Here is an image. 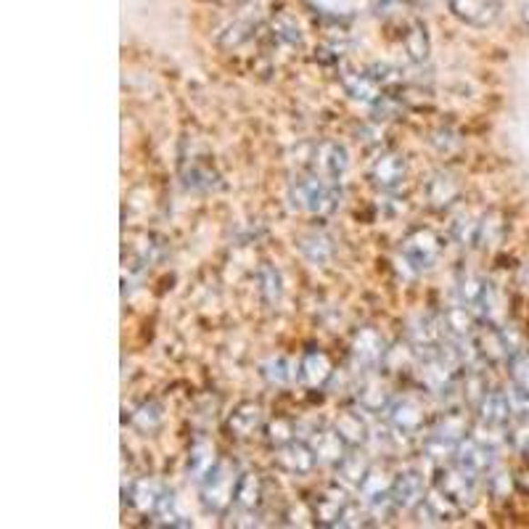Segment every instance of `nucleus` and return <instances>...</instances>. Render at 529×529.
<instances>
[{
  "mask_svg": "<svg viewBox=\"0 0 529 529\" xmlns=\"http://www.w3.org/2000/svg\"><path fill=\"white\" fill-rule=\"evenodd\" d=\"M339 198H341L339 183L326 180V178H318L315 172L297 175L289 183V204H291V209L305 212V215L326 218V215H331L339 207Z\"/></svg>",
  "mask_w": 529,
  "mask_h": 529,
  "instance_id": "f257e3e1",
  "label": "nucleus"
},
{
  "mask_svg": "<svg viewBox=\"0 0 529 529\" xmlns=\"http://www.w3.org/2000/svg\"><path fill=\"white\" fill-rule=\"evenodd\" d=\"M236 482H239L236 469L228 461H220L212 472L207 473L204 482H198V493H201L204 508L212 511V514H225L233 505Z\"/></svg>",
  "mask_w": 529,
  "mask_h": 529,
  "instance_id": "f03ea898",
  "label": "nucleus"
},
{
  "mask_svg": "<svg viewBox=\"0 0 529 529\" xmlns=\"http://www.w3.org/2000/svg\"><path fill=\"white\" fill-rule=\"evenodd\" d=\"M443 257V241L434 230L416 228L402 241V259L413 265V270H432Z\"/></svg>",
  "mask_w": 529,
  "mask_h": 529,
  "instance_id": "7ed1b4c3",
  "label": "nucleus"
},
{
  "mask_svg": "<svg viewBox=\"0 0 529 529\" xmlns=\"http://www.w3.org/2000/svg\"><path fill=\"white\" fill-rule=\"evenodd\" d=\"M307 165H310V172H315L318 178L339 183V178L350 168V154H347L344 143H339V140H320L318 146H312Z\"/></svg>",
  "mask_w": 529,
  "mask_h": 529,
  "instance_id": "20e7f679",
  "label": "nucleus"
},
{
  "mask_svg": "<svg viewBox=\"0 0 529 529\" xmlns=\"http://www.w3.org/2000/svg\"><path fill=\"white\" fill-rule=\"evenodd\" d=\"M447 8L461 25L487 29L501 19L503 0H447Z\"/></svg>",
  "mask_w": 529,
  "mask_h": 529,
  "instance_id": "39448f33",
  "label": "nucleus"
},
{
  "mask_svg": "<svg viewBox=\"0 0 529 529\" xmlns=\"http://www.w3.org/2000/svg\"><path fill=\"white\" fill-rule=\"evenodd\" d=\"M463 472H469L472 476H490L493 469H495V447L484 445L482 440L476 437H463L458 443V450H455V461Z\"/></svg>",
  "mask_w": 529,
  "mask_h": 529,
  "instance_id": "423d86ee",
  "label": "nucleus"
},
{
  "mask_svg": "<svg viewBox=\"0 0 529 529\" xmlns=\"http://www.w3.org/2000/svg\"><path fill=\"white\" fill-rule=\"evenodd\" d=\"M437 490H443L450 501L455 503L458 508H469L476 498V476H472L469 472H463L458 463L453 466H445L437 473Z\"/></svg>",
  "mask_w": 529,
  "mask_h": 529,
  "instance_id": "0eeeda50",
  "label": "nucleus"
},
{
  "mask_svg": "<svg viewBox=\"0 0 529 529\" xmlns=\"http://www.w3.org/2000/svg\"><path fill=\"white\" fill-rule=\"evenodd\" d=\"M405 172H408V162L402 154L381 151L368 168V180L381 191H397L405 180Z\"/></svg>",
  "mask_w": 529,
  "mask_h": 529,
  "instance_id": "6e6552de",
  "label": "nucleus"
},
{
  "mask_svg": "<svg viewBox=\"0 0 529 529\" xmlns=\"http://www.w3.org/2000/svg\"><path fill=\"white\" fill-rule=\"evenodd\" d=\"M387 350L390 347H387L384 336L379 334L376 329H371V326H365V329H361L358 334L352 336V361H355V365L361 368L362 373L365 371H379L381 362H384Z\"/></svg>",
  "mask_w": 529,
  "mask_h": 529,
  "instance_id": "1a4fd4ad",
  "label": "nucleus"
},
{
  "mask_svg": "<svg viewBox=\"0 0 529 529\" xmlns=\"http://www.w3.org/2000/svg\"><path fill=\"white\" fill-rule=\"evenodd\" d=\"M334 379L331 358L323 350H307L297 368V381L307 390H323Z\"/></svg>",
  "mask_w": 529,
  "mask_h": 529,
  "instance_id": "9d476101",
  "label": "nucleus"
},
{
  "mask_svg": "<svg viewBox=\"0 0 529 529\" xmlns=\"http://www.w3.org/2000/svg\"><path fill=\"white\" fill-rule=\"evenodd\" d=\"M339 83L344 87V93L352 98V101H361L373 107L381 96H384V87L379 85V80L371 75V72H355V69H341L339 72Z\"/></svg>",
  "mask_w": 529,
  "mask_h": 529,
  "instance_id": "9b49d317",
  "label": "nucleus"
},
{
  "mask_svg": "<svg viewBox=\"0 0 529 529\" xmlns=\"http://www.w3.org/2000/svg\"><path fill=\"white\" fill-rule=\"evenodd\" d=\"M307 445L312 447L318 463H326V466H339L347 455H350V445L341 440V434L336 432L334 426L331 429H318L310 434Z\"/></svg>",
  "mask_w": 529,
  "mask_h": 529,
  "instance_id": "f8f14e48",
  "label": "nucleus"
},
{
  "mask_svg": "<svg viewBox=\"0 0 529 529\" xmlns=\"http://www.w3.org/2000/svg\"><path fill=\"white\" fill-rule=\"evenodd\" d=\"M318 458L312 453V447L307 443H286V445L279 447L276 453V466H279L283 473H291V476H307V473L315 469Z\"/></svg>",
  "mask_w": 529,
  "mask_h": 529,
  "instance_id": "ddd939ff",
  "label": "nucleus"
},
{
  "mask_svg": "<svg viewBox=\"0 0 529 529\" xmlns=\"http://www.w3.org/2000/svg\"><path fill=\"white\" fill-rule=\"evenodd\" d=\"M423 196L432 209L445 212L447 207H453L461 198V183L450 172H434L423 186Z\"/></svg>",
  "mask_w": 529,
  "mask_h": 529,
  "instance_id": "4468645a",
  "label": "nucleus"
},
{
  "mask_svg": "<svg viewBox=\"0 0 529 529\" xmlns=\"http://www.w3.org/2000/svg\"><path fill=\"white\" fill-rule=\"evenodd\" d=\"M358 402H361L362 411H368V413L390 411V387L376 376V371H365V376H362L361 384H358Z\"/></svg>",
  "mask_w": 529,
  "mask_h": 529,
  "instance_id": "2eb2a0df",
  "label": "nucleus"
},
{
  "mask_svg": "<svg viewBox=\"0 0 529 529\" xmlns=\"http://www.w3.org/2000/svg\"><path fill=\"white\" fill-rule=\"evenodd\" d=\"M297 251L305 257L310 265H329L334 259L336 244L334 239L323 230H307L297 239Z\"/></svg>",
  "mask_w": 529,
  "mask_h": 529,
  "instance_id": "dca6fc26",
  "label": "nucleus"
},
{
  "mask_svg": "<svg viewBox=\"0 0 529 529\" xmlns=\"http://www.w3.org/2000/svg\"><path fill=\"white\" fill-rule=\"evenodd\" d=\"M476 413L482 423H493V426H508L514 421V405H511V394L508 392H487L479 402H476Z\"/></svg>",
  "mask_w": 529,
  "mask_h": 529,
  "instance_id": "f3484780",
  "label": "nucleus"
},
{
  "mask_svg": "<svg viewBox=\"0 0 529 529\" xmlns=\"http://www.w3.org/2000/svg\"><path fill=\"white\" fill-rule=\"evenodd\" d=\"M390 423L394 432L400 434H416L423 423V408L418 405L413 397H400V400H392L390 405Z\"/></svg>",
  "mask_w": 529,
  "mask_h": 529,
  "instance_id": "a211bd4d",
  "label": "nucleus"
},
{
  "mask_svg": "<svg viewBox=\"0 0 529 529\" xmlns=\"http://www.w3.org/2000/svg\"><path fill=\"white\" fill-rule=\"evenodd\" d=\"M458 297H461L463 305H469L472 310L487 312L493 305V286H490V280H484L476 273H466V276L458 279Z\"/></svg>",
  "mask_w": 529,
  "mask_h": 529,
  "instance_id": "6ab92c4d",
  "label": "nucleus"
},
{
  "mask_svg": "<svg viewBox=\"0 0 529 529\" xmlns=\"http://www.w3.org/2000/svg\"><path fill=\"white\" fill-rule=\"evenodd\" d=\"M473 344L479 350V358H484L487 362H501L508 361L516 350L508 347V339L503 331L493 329V326H484L479 331H473Z\"/></svg>",
  "mask_w": 529,
  "mask_h": 529,
  "instance_id": "aec40b11",
  "label": "nucleus"
},
{
  "mask_svg": "<svg viewBox=\"0 0 529 529\" xmlns=\"http://www.w3.org/2000/svg\"><path fill=\"white\" fill-rule=\"evenodd\" d=\"M265 426V413H262V408L257 405V402H241V405H236V411L230 413L228 418V429L233 432V437H239V440H247L251 437L254 432H259Z\"/></svg>",
  "mask_w": 529,
  "mask_h": 529,
  "instance_id": "412c9836",
  "label": "nucleus"
},
{
  "mask_svg": "<svg viewBox=\"0 0 529 529\" xmlns=\"http://www.w3.org/2000/svg\"><path fill=\"white\" fill-rule=\"evenodd\" d=\"M423 498H426V493H423V479H421V473L400 472L394 476V487H392L394 508H416Z\"/></svg>",
  "mask_w": 529,
  "mask_h": 529,
  "instance_id": "4be33fe9",
  "label": "nucleus"
},
{
  "mask_svg": "<svg viewBox=\"0 0 529 529\" xmlns=\"http://www.w3.org/2000/svg\"><path fill=\"white\" fill-rule=\"evenodd\" d=\"M347 498L339 487H331L326 490L323 495H318V501L312 505V519L318 527H339V519L344 514V505H347Z\"/></svg>",
  "mask_w": 529,
  "mask_h": 529,
  "instance_id": "5701e85b",
  "label": "nucleus"
},
{
  "mask_svg": "<svg viewBox=\"0 0 529 529\" xmlns=\"http://www.w3.org/2000/svg\"><path fill=\"white\" fill-rule=\"evenodd\" d=\"M265 495V487H262V476L257 472H244L239 473V482H236V495H233V505L241 508V511H254L259 508Z\"/></svg>",
  "mask_w": 529,
  "mask_h": 529,
  "instance_id": "b1692460",
  "label": "nucleus"
},
{
  "mask_svg": "<svg viewBox=\"0 0 529 529\" xmlns=\"http://www.w3.org/2000/svg\"><path fill=\"white\" fill-rule=\"evenodd\" d=\"M443 323H445L447 336H453V339H469L476 331V315H473L472 307L463 305V302L447 307L443 312Z\"/></svg>",
  "mask_w": 529,
  "mask_h": 529,
  "instance_id": "393cba45",
  "label": "nucleus"
},
{
  "mask_svg": "<svg viewBox=\"0 0 529 529\" xmlns=\"http://www.w3.org/2000/svg\"><path fill=\"white\" fill-rule=\"evenodd\" d=\"M218 463H220V458H218L215 445L207 443V440H198V443H194V447H191V453H188V476H191L194 482H204L207 473L212 472Z\"/></svg>",
  "mask_w": 529,
  "mask_h": 529,
  "instance_id": "a878e982",
  "label": "nucleus"
},
{
  "mask_svg": "<svg viewBox=\"0 0 529 529\" xmlns=\"http://www.w3.org/2000/svg\"><path fill=\"white\" fill-rule=\"evenodd\" d=\"M402 48H405V56L411 58L413 64H423L429 58V51H432V40H429V32H426V25L421 19H413L405 35H402Z\"/></svg>",
  "mask_w": 529,
  "mask_h": 529,
  "instance_id": "bb28decb",
  "label": "nucleus"
},
{
  "mask_svg": "<svg viewBox=\"0 0 529 529\" xmlns=\"http://www.w3.org/2000/svg\"><path fill=\"white\" fill-rule=\"evenodd\" d=\"M334 429L350 447H361L368 443V423L358 411H341L336 416Z\"/></svg>",
  "mask_w": 529,
  "mask_h": 529,
  "instance_id": "cd10ccee",
  "label": "nucleus"
},
{
  "mask_svg": "<svg viewBox=\"0 0 529 529\" xmlns=\"http://www.w3.org/2000/svg\"><path fill=\"white\" fill-rule=\"evenodd\" d=\"M392 487H394V476L387 469H368L358 493L368 503H379L392 498Z\"/></svg>",
  "mask_w": 529,
  "mask_h": 529,
  "instance_id": "c85d7f7f",
  "label": "nucleus"
},
{
  "mask_svg": "<svg viewBox=\"0 0 529 529\" xmlns=\"http://www.w3.org/2000/svg\"><path fill=\"white\" fill-rule=\"evenodd\" d=\"M165 493L168 490L162 487L159 479H151V476L148 479H138L136 487H133V493H130V503L138 508L140 514H154Z\"/></svg>",
  "mask_w": 529,
  "mask_h": 529,
  "instance_id": "c756f323",
  "label": "nucleus"
},
{
  "mask_svg": "<svg viewBox=\"0 0 529 529\" xmlns=\"http://www.w3.org/2000/svg\"><path fill=\"white\" fill-rule=\"evenodd\" d=\"M270 37H273V43H279L283 48H302V40H305L297 19L289 14H276L270 19Z\"/></svg>",
  "mask_w": 529,
  "mask_h": 529,
  "instance_id": "7c9ffc66",
  "label": "nucleus"
},
{
  "mask_svg": "<svg viewBox=\"0 0 529 529\" xmlns=\"http://www.w3.org/2000/svg\"><path fill=\"white\" fill-rule=\"evenodd\" d=\"M162 418H165L162 405L157 400H146V402H140L138 411L133 413L130 421H133V426L138 429L140 434H154L162 426Z\"/></svg>",
  "mask_w": 529,
  "mask_h": 529,
  "instance_id": "2f4dec72",
  "label": "nucleus"
},
{
  "mask_svg": "<svg viewBox=\"0 0 529 529\" xmlns=\"http://www.w3.org/2000/svg\"><path fill=\"white\" fill-rule=\"evenodd\" d=\"M257 283H259V297L268 307H273L283 294V286H280V273L273 265H262L259 273H257Z\"/></svg>",
  "mask_w": 529,
  "mask_h": 529,
  "instance_id": "473e14b6",
  "label": "nucleus"
},
{
  "mask_svg": "<svg viewBox=\"0 0 529 529\" xmlns=\"http://www.w3.org/2000/svg\"><path fill=\"white\" fill-rule=\"evenodd\" d=\"M154 519H157V524H162V527H191V522L178 511V503H175V495L172 493H165L162 495V501L157 505V511L151 514Z\"/></svg>",
  "mask_w": 529,
  "mask_h": 529,
  "instance_id": "72a5a7b5",
  "label": "nucleus"
},
{
  "mask_svg": "<svg viewBox=\"0 0 529 529\" xmlns=\"http://www.w3.org/2000/svg\"><path fill=\"white\" fill-rule=\"evenodd\" d=\"M479 228H482V220H476L472 215H461L450 228V236L461 247H479Z\"/></svg>",
  "mask_w": 529,
  "mask_h": 529,
  "instance_id": "f704fd0d",
  "label": "nucleus"
},
{
  "mask_svg": "<svg viewBox=\"0 0 529 529\" xmlns=\"http://www.w3.org/2000/svg\"><path fill=\"white\" fill-rule=\"evenodd\" d=\"M423 455L432 458V461H455V450H458V443L455 440H447L443 434H429L423 440Z\"/></svg>",
  "mask_w": 529,
  "mask_h": 529,
  "instance_id": "c9c22d12",
  "label": "nucleus"
},
{
  "mask_svg": "<svg viewBox=\"0 0 529 529\" xmlns=\"http://www.w3.org/2000/svg\"><path fill=\"white\" fill-rule=\"evenodd\" d=\"M262 379L273 387H286L294 379V371L283 355H276V358L262 362Z\"/></svg>",
  "mask_w": 529,
  "mask_h": 529,
  "instance_id": "e433bc0d",
  "label": "nucleus"
},
{
  "mask_svg": "<svg viewBox=\"0 0 529 529\" xmlns=\"http://www.w3.org/2000/svg\"><path fill=\"white\" fill-rule=\"evenodd\" d=\"M339 479L344 482V484H350V487H361V482L365 479V473H368V463H365V458L361 455H347L339 466Z\"/></svg>",
  "mask_w": 529,
  "mask_h": 529,
  "instance_id": "4c0bfd02",
  "label": "nucleus"
},
{
  "mask_svg": "<svg viewBox=\"0 0 529 529\" xmlns=\"http://www.w3.org/2000/svg\"><path fill=\"white\" fill-rule=\"evenodd\" d=\"M466 429H469L466 418H463V413H455V411L445 413L437 423V434H443L447 440H455V443H461L466 437Z\"/></svg>",
  "mask_w": 529,
  "mask_h": 529,
  "instance_id": "58836bf2",
  "label": "nucleus"
},
{
  "mask_svg": "<svg viewBox=\"0 0 529 529\" xmlns=\"http://www.w3.org/2000/svg\"><path fill=\"white\" fill-rule=\"evenodd\" d=\"M265 434H268L270 445H286V443L294 440V423L289 418H273L270 423H265Z\"/></svg>",
  "mask_w": 529,
  "mask_h": 529,
  "instance_id": "ea45409f",
  "label": "nucleus"
},
{
  "mask_svg": "<svg viewBox=\"0 0 529 529\" xmlns=\"http://www.w3.org/2000/svg\"><path fill=\"white\" fill-rule=\"evenodd\" d=\"M508 365H511V379H514V384L529 394V352H519V350H516V352L508 358Z\"/></svg>",
  "mask_w": 529,
  "mask_h": 529,
  "instance_id": "a19ab883",
  "label": "nucleus"
},
{
  "mask_svg": "<svg viewBox=\"0 0 529 529\" xmlns=\"http://www.w3.org/2000/svg\"><path fill=\"white\" fill-rule=\"evenodd\" d=\"M186 186L188 188H212L215 186V172L209 168H204V165H194L191 172H186Z\"/></svg>",
  "mask_w": 529,
  "mask_h": 529,
  "instance_id": "79ce46f5",
  "label": "nucleus"
},
{
  "mask_svg": "<svg viewBox=\"0 0 529 529\" xmlns=\"http://www.w3.org/2000/svg\"><path fill=\"white\" fill-rule=\"evenodd\" d=\"M501 230H503V223L495 218V215L482 218V228H479V247H493V244L501 239Z\"/></svg>",
  "mask_w": 529,
  "mask_h": 529,
  "instance_id": "37998d69",
  "label": "nucleus"
},
{
  "mask_svg": "<svg viewBox=\"0 0 529 529\" xmlns=\"http://www.w3.org/2000/svg\"><path fill=\"white\" fill-rule=\"evenodd\" d=\"M371 75L379 80L381 87H397V85L402 83V69H397L392 64H373Z\"/></svg>",
  "mask_w": 529,
  "mask_h": 529,
  "instance_id": "c03bdc74",
  "label": "nucleus"
},
{
  "mask_svg": "<svg viewBox=\"0 0 529 529\" xmlns=\"http://www.w3.org/2000/svg\"><path fill=\"white\" fill-rule=\"evenodd\" d=\"M511 443L519 447L524 455H529V416L516 418V421H514V429H511Z\"/></svg>",
  "mask_w": 529,
  "mask_h": 529,
  "instance_id": "a18cd8bd",
  "label": "nucleus"
},
{
  "mask_svg": "<svg viewBox=\"0 0 529 529\" xmlns=\"http://www.w3.org/2000/svg\"><path fill=\"white\" fill-rule=\"evenodd\" d=\"M505 487H511V479H508V473H490V490H493V495L495 498H503L505 495Z\"/></svg>",
  "mask_w": 529,
  "mask_h": 529,
  "instance_id": "49530a36",
  "label": "nucleus"
},
{
  "mask_svg": "<svg viewBox=\"0 0 529 529\" xmlns=\"http://www.w3.org/2000/svg\"><path fill=\"white\" fill-rule=\"evenodd\" d=\"M522 22H524V25L529 27V0H524V3H522Z\"/></svg>",
  "mask_w": 529,
  "mask_h": 529,
  "instance_id": "de8ad7c7",
  "label": "nucleus"
},
{
  "mask_svg": "<svg viewBox=\"0 0 529 529\" xmlns=\"http://www.w3.org/2000/svg\"><path fill=\"white\" fill-rule=\"evenodd\" d=\"M244 3H247L249 8H254V11H257V8H259V5H265L268 0H244Z\"/></svg>",
  "mask_w": 529,
  "mask_h": 529,
  "instance_id": "09e8293b",
  "label": "nucleus"
}]
</instances>
